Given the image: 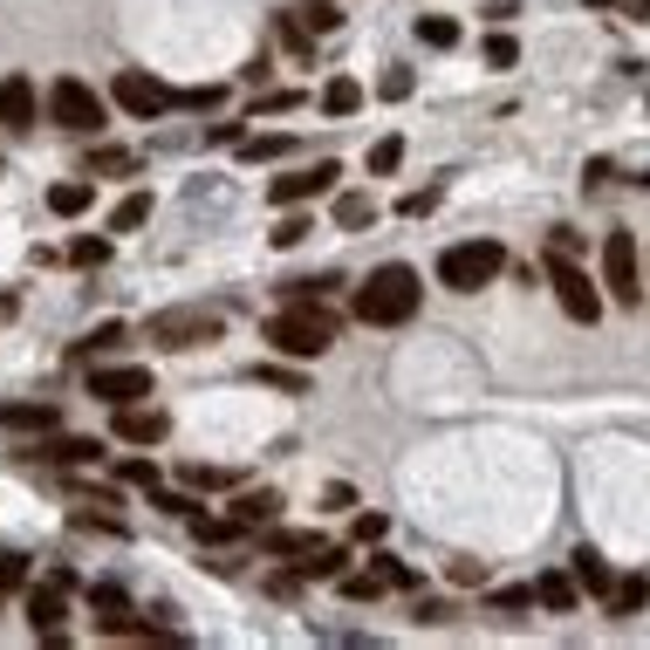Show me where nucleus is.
<instances>
[{
    "label": "nucleus",
    "mask_w": 650,
    "mask_h": 650,
    "mask_svg": "<svg viewBox=\"0 0 650 650\" xmlns=\"http://www.w3.org/2000/svg\"><path fill=\"white\" fill-rule=\"evenodd\" d=\"M418 302H425L418 268H404V260H383V268L356 288V322H370V329H398V322L418 316Z\"/></svg>",
    "instance_id": "obj_1"
},
{
    "label": "nucleus",
    "mask_w": 650,
    "mask_h": 650,
    "mask_svg": "<svg viewBox=\"0 0 650 650\" xmlns=\"http://www.w3.org/2000/svg\"><path fill=\"white\" fill-rule=\"evenodd\" d=\"M268 343L281 356H295V363H316L335 350V308L316 302H281V316H268Z\"/></svg>",
    "instance_id": "obj_2"
},
{
    "label": "nucleus",
    "mask_w": 650,
    "mask_h": 650,
    "mask_svg": "<svg viewBox=\"0 0 650 650\" xmlns=\"http://www.w3.org/2000/svg\"><path fill=\"white\" fill-rule=\"evenodd\" d=\"M500 268H507V247H500V240H459V247L438 253V288H452V295H480Z\"/></svg>",
    "instance_id": "obj_3"
},
{
    "label": "nucleus",
    "mask_w": 650,
    "mask_h": 650,
    "mask_svg": "<svg viewBox=\"0 0 650 650\" xmlns=\"http://www.w3.org/2000/svg\"><path fill=\"white\" fill-rule=\"evenodd\" d=\"M48 117H56L62 130H75V138H90V130H103L110 103H103L83 75H56V83H48Z\"/></svg>",
    "instance_id": "obj_4"
},
{
    "label": "nucleus",
    "mask_w": 650,
    "mask_h": 650,
    "mask_svg": "<svg viewBox=\"0 0 650 650\" xmlns=\"http://www.w3.org/2000/svg\"><path fill=\"white\" fill-rule=\"evenodd\" d=\"M226 322H220V308H158L151 316V343L158 350H199V343H213Z\"/></svg>",
    "instance_id": "obj_5"
},
{
    "label": "nucleus",
    "mask_w": 650,
    "mask_h": 650,
    "mask_svg": "<svg viewBox=\"0 0 650 650\" xmlns=\"http://www.w3.org/2000/svg\"><path fill=\"white\" fill-rule=\"evenodd\" d=\"M603 288H610V302H623V308L643 302V253H637V233H610V240H603Z\"/></svg>",
    "instance_id": "obj_6"
},
{
    "label": "nucleus",
    "mask_w": 650,
    "mask_h": 650,
    "mask_svg": "<svg viewBox=\"0 0 650 650\" xmlns=\"http://www.w3.org/2000/svg\"><path fill=\"white\" fill-rule=\"evenodd\" d=\"M548 288H555V302H562L576 322L603 316V295H595V281H589V268H582L576 253H548Z\"/></svg>",
    "instance_id": "obj_7"
},
{
    "label": "nucleus",
    "mask_w": 650,
    "mask_h": 650,
    "mask_svg": "<svg viewBox=\"0 0 650 650\" xmlns=\"http://www.w3.org/2000/svg\"><path fill=\"white\" fill-rule=\"evenodd\" d=\"M110 96H117V110H130L138 123H151V117H172V110H178V90H165L158 75H144V69H123Z\"/></svg>",
    "instance_id": "obj_8"
},
{
    "label": "nucleus",
    "mask_w": 650,
    "mask_h": 650,
    "mask_svg": "<svg viewBox=\"0 0 650 650\" xmlns=\"http://www.w3.org/2000/svg\"><path fill=\"white\" fill-rule=\"evenodd\" d=\"M90 398L96 404H144L151 398V370H144V363H96V370H90Z\"/></svg>",
    "instance_id": "obj_9"
},
{
    "label": "nucleus",
    "mask_w": 650,
    "mask_h": 650,
    "mask_svg": "<svg viewBox=\"0 0 650 650\" xmlns=\"http://www.w3.org/2000/svg\"><path fill=\"white\" fill-rule=\"evenodd\" d=\"M335 178H343V165H335V158H316V165H302V172H288V178H274L268 199H274V205H308V199L335 192Z\"/></svg>",
    "instance_id": "obj_10"
},
{
    "label": "nucleus",
    "mask_w": 650,
    "mask_h": 650,
    "mask_svg": "<svg viewBox=\"0 0 650 650\" xmlns=\"http://www.w3.org/2000/svg\"><path fill=\"white\" fill-rule=\"evenodd\" d=\"M165 432H172V418L158 404H117V438L123 446H158Z\"/></svg>",
    "instance_id": "obj_11"
},
{
    "label": "nucleus",
    "mask_w": 650,
    "mask_h": 650,
    "mask_svg": "<svg viewBox=\"0 0 650 650\" xmlns=\"http://www.w3.org/2000/svg\"><path fill=\"white\" fill-rule=\"evenodd\" d=\"M35 117H42L35 83H28V75H8V83H0V123H8V130H35Z\"/></svg>",
    "instance_id": "obj_12"
},
{
    "label": "nucleus",
    "mask_w": 650,
    "mask_h": 650,
    "mask_svg": "<svg viewBox=\"0 0 650 650\" xmlns=\"http://www.w3.org/2000/svg\"><path fill=\"white\" fill-rule=\"evenodd\" d=\"M62 589L69 582H42V589H28V623H35V637H48V643H56L62 637Z\"/></svg>",
    "instance_id": "obj_13"
},
{
    "label": "nucleus",
    "mask_w": 650,
    "mask_h": 650,
    "mask_svg": "<svg viewBox=\"0 0 650 650\" xmlns=\"http://www.w3.org/2000/svg\"><path fill=\"white\" fill-rule=\"evenodd\" d=\"M28 459H48V465H96L103 459V446H96V438H35V446H28Z\"/></svg>",
    "instance_id": "obj_14"
},
{
    "label": "nucleus",
    "mask_w": 650,
    "mask_h": 650,
    "mask_svg": "<svg viewBox=\"0 0 650 650\" xmlns=\"http://www.w3.org/2000/svg\"><path fill=\"white\" fill-rule=\"evenodd\" d=\"M274 513H281V493L274 486H247V493H233V520H240V528H274Z\"/></svg>",
    "instance_id": "obj_15"
},
{
    "label": "nucleus",
    "mask_w": 650,
    "mask_h": 650,
    "mask_svg": "<svg viewBox=\"0 0 650 650\" xmlns=\"http://www.w3.org/2000/svg\"><path fill=\"white\" fill-rule=\"evenodd\" d=\"M534 603L555 610V616H568V610L582 603V582L568 576V568H548V576H534Z\"/></svg>",
    "instance_id": "obj_16"
},
{
    "label": "nucleus",
    "mask_w": 650,
    "mask_h": 650,
    "mask_svg": "<svg viewBox=\"0 0 650 650\" xmlns=\"http://www.w3.org/2000/svg\"><path fill=\"white\" fill-rule=\"evenodd\" d=\"M62 425V411L56 404H0V432H56Z\"/></svg>",
    "instance_id": "obj_17"
},
{
    "label": "nucleus",
    "mask_w": 650,
    "mask_h": 650,
    "mask_svg": "<svg viewBox=\"0 0 650 650\" xmlns=\"http://www.w3.org/2000/svg\"><path fill=\"white\" fill-rule=\"evenodd\" d=\"M322 541L316 534H302V528H260V555H274V562H295V555H316Z\"/></svg>",
    "instance_id": "obj_18"
},
{
    "label": "nucleus",
    "mask_w": 650,
    "mask_h": 650,
    "mask_svg": "<svg viewBox=\"0 0 650 650\" xmlns=\"http://www.w3.org/2000/svg\"><path fill=\"white\" fill-rule=\"evenodd\" d=\"M568 576H576V582H582V595H610V589H616V576H610V562H603V555H595V548H576V555H568Z\"/></svg>",
    "instance_id": "obj_19"
},
{
    "label": "nucleus",
    "mask_w": 650,
    "mask_h": 650,
    "mask_svg": "<svg viewBox=\"0 0 650 650\" xmlns=\"http://www.w3.org/2000/svg\"><path fill=\"white\" fill-rule=\"evenodd\" d=\"M90 610H96V630H103V637H117L123 623H130L123 589H110V582H96V589H90Z\"/></svg>",
    "instance_id": "obj_20"
},
{
    "label": "nucleus",
    "mask_w": 650,
    "mask_h": 650,
    "mask_svg": "<svg viewBox=\"0 0 650 650\" xmlns=\"http://www.w3.org/2000/svg\"><path fill=\"white\" fill-rule=\"evenodd\" d=\"M90 199H96V178H62V186L48 192V213L75 220V213H90Z\"/></svg>",
    "instance_id": "obj_21"
},
{
    "label": "nucleus",
    "mask_w": 650,
    "mask_h": 650,
    "mask_svg": "<svg viewBox=\"0 0 650 650\" xmlns=\"http://www.w3.org/2000/svg\"><path fill=\"white\" fill-rule=\"evenodd\" d=\"M322 110L329 117H356L363 110V83H356V75H329V83H322Z\"/></svg>",
    "instance_id": "obj_22"
},
{
    "label": "nucleus",
    "mask_w": 650,
    "mask_h": 650,
    "mask_svg": "<svg viewBox=\"0 0 650 650\" xmlns=\"http://www.w3.org/2000/svg\"><path fill=\"white\" fill-rule=\"evenodd\" d=\"M335 226H343V233L377 226V199L370 192H335Z\"/></svg>",
    "instance_id": "obj_23"
},
{
    "label": "nucleus",
    "mask_w": 650,
    "mask_h": 650,
    "mask_svg": "<svg viewBox=\"0 0 650 650\" xmlns=\"http://www.w3.org/2000/svg\"><path fill=\"white\" fill-rule=\"evenodd\" d=\"M295 568H302L308 582H343L350 576V548H316V555H302Z\"/></svg>",
    "instance_id": "obj_24"
},
{
    "label": "nucleus",
    "mask_w": 650,
    "mask_h": 650,
    "mask_svg": "<svg viewBox=\"0 0 650 650\" xmlns=\"http://www.w3.org/2000/svg\"><path fill=\"white\" fill-rule=\"evenodd\" d=\"M288 151H295V138H288V130H253V138H240V158H247V165L288 158Z\"/></svg>",
    "instance_id": "obj_25"
},
{
    "label": "nucleus",
    "mask_w": 650,
    "mask_h": 650,
    "mask_svg": "<svg viewBox=\"0 0 650 650\" xmlns=\"http://www.w3.org/2000/svg\"><path fill=\"white\" fill-rule=\"evenodd\" d=\"M603 603H610V616H637V610L650 603V582H643V576H616V589L603 595Z\"/></svg>",
    "instance_id": "obj_26"
},
{
    "label": "nucleus",
    "mask_w": 650,
    "mask_h": 650,
    "mask_svg": "<svg viewBox=\"0 0 650 650\" xmlns=\"http://www.w3.org/2000/svg\"><path fill=\"white\" fill-rule=\"evenodd\" d=\"M335 589H343V603H377V595H383L390 582L377 576V568H350V576L335 582Z\"/></svg>",
    "instance_id": "obj_27"
},
{
    "label": "nucleus",
    "mask_w": 650,
    "mask_h": 650,
    "mask_svg": "<svg viewBox=\"0 0 650 650\" xmlns=\"http://www.w3.org/2000/svg\"><path fill=\"white\" fill-rule=\"evenodd\" d=\"M192 534L205 541V548H226V541H240L253 528H240V520H213V513H192Z\"/></svg>",
    "instance_id": "obj_28"
},
{
    "label": "nucleus",
    "mask_w": 650,
    "mask_h": 650,
    "mask_svg": "<svg viewBox=\"0 0 650 650\" xmlns=\"http://www.w3.org/2000/svg\"><path fill=\"white\" fill-rule=\"evenodd\" d=\"M151 220V192H130V199H117V213H110V233H138Z\"/></svg>",
    "instance_id": "obj_29"
},
{
    "label": "nucleus",
    "mask_w": 650,
    "mask_h": 650,
    "mask_svg": "<svg viewBox=\"0 0 650 650\" xmlns=\"http://www.w3.org/2000/svg\"><path fill=\"white\" fill-rule=\"evenodd\" d=\"M418 42L425 48H452L459 42V21L452 14H418Z\"/></svg>",
    "instance_id": "obj_30"
},
{
    "label": "nucleus",
    "mask_w": 650,
    "mask_h": 650,
    "mask_svg": "<svg viewBox=\"0 0 650 650\" xmlns=\"http://www.w3.org/2000/svg\"><path fill=\"white\" fill-rule=\"evenodd\" d=\"M274 35H281V48H288V56H302V62H308V21H302V14H281V21H274Z\"/></svg>",
    "instance_id": "obj_31"
},
{
    "label": "nucleus",
    "mask_w": 650,
    "mask_h": 650,
    "mask_svg": "<svg viewBox=\"0 0 650 650\" xmlns=\"http://www.w3.org/2000/svg\"><path fill=\"white\" fill-rule=\"evenodd\" d=\"M123 343V322H103L96 335H83V343H75V363H90V356H103V350H117Z\"/></svg>",
    "instance_id": "obj_32"
},
{
    "label": "nucleus",
    "mask_w": 650,
    "mask_h": 650,
    "mask_svg": "<svg viewBox=\"0 0 650 650\" xmlns=\"http://www.w3.org/2000/svg\"><path fill=\"white\" fill-rule=\"evenodd\" d=\"M308 35H335V28H343V8H335V0H308Z\"/></svg>",
    "instance_id": "obj_33"
},
{
    "label": "nucleus",
    "mask_w": 650,
    "mask_h": 650,
    "mask_svg": "<svg viewBox=\"0 0 650 650\" xmlns=\"http://www.w3.org/2000/svg\"><path fill=\"white\" fill-rule=\"evenodd\" d=\"M398 165H404V138H377V144H370V178L398 172Z\"/></svg>",
    "instance_id": "obj_34"
},
{
    "label": "nucleus",
    "mask_w": 650,
    "mask_h": 650,
    "mask_svg": "<svg viewBox=\"0 0 650 650\" xmlns=\"http://www.w3.org/2000/svg\"><path fill=\"white\" fill-rule=\"evenodd\" d=\"M370 568H377V576H383L390 589H418V568H404L398 555H370Z\"/></svg>",
    "instance_id": "obj_35"
},
{
    "label": "nucleus",
    "mask_w": 650,
    "mask_h": 650,
    "mask_svg": "<svg viewBox=\"0 0 650 650\" xmlns=\"http://www.w3.org/2000/svg\"><path fill=\"white\" fill-rule=\"evenodd\" d=\"M308 233H316V220H308V213H295V205H288V220L274 226V247H302Z\"/></svg>",
    "instance_id": "obj_36"
},
{
    "label": "nucleus",
    "mask_w": 650,
    "mask_h": 650,
    "mask_svg": "<svg viewBox=\"0 0 650 650\" xmlns=\"http://www.w3.org/2000/svg\"><path fill=\"white\" fill-rule=\"evenodd\" d=\"M117 480H123V486H144V493H151V486H158V459H123V465H117Z\"/></svg>",
    "instance_id": "obj_37"
},
{
    "label": "nucleus",
    "mask_w": 650,
    "mask_h": 650,
    "mask_svg": "<svg viewBox=\"0 0 650 650\" xmlns=\"http://www.w3.org/2000/svg\"><path fill=\"white\" fill-rule=\"evenodd\" d=\"M493 610H500V616L534 610V582H520V589H493Z\"/></svg>",
    "instance_id": "obj_38"
},
{
    "label": "nucleus",
    "mask_w": 650,
    "mask_h": 650,
    "mask_svg": "<svg viewBox=\"0 0 650 650\" xmlns=\"http://www.w3.org/2000/svg\"><path fill=\"white\" fill-rule=\"evenodd\" d=\"M520 62V42L513 35H486V69H513Z\"/></svg>",
    "instance_id": "obj_39"
},
{
    "label": "nucleus",
    "mask_w": 650,
    "mask_h": 650,
    "mask_svg": "<svg viewBox=\"0 0 650 650\" xmlns=\"http://www.w3.org/2000/svg\"><path fill=\"white\" fill-rule=\"evenodd\" d=\"M151 507H165V513H178V520H192V513H199L192 493H165V486H151Z\"/></svg>",
    "instance_id": "obj_40"
},
{
    "label": "nucleus",
    "mask_w": 650,
    "mask_h": 650,
    "mask_svg": "<svg viewBox=\"0 0 650 650\" xmlns=\"http://www.w3.org/2000/svg\"><path fill=\"white\" fill-rule=\"evenodd\" d=\"M411 90H418V75H411V69H383V83H377V96H390V103H404Z\"/></svg>",
    "instance_id": "obj_41"
},
{
    "label": "nucleus",
    "mask_w": 650,
    "mask_h": 650,
    "mask_svg": "<svg viewBox=\"0 0 650 650\" xmlns=\"http://www.w3.org/2000/svg\"><path fill=\"white\" fill-rule=\"evenodd\" d=\"M69 260H75V268H103V260H110V240H75Z\"/></svg>",
    "instance_id": "obj_42"
},
{
    "label": "nucleus",
    "mask_w": 650,
    "mask_h": 650,
    "mask_svg": "<svg viewBox=\"0 0 650 650\" xmlns=\"http://www.w3.org/2000/svg\"><path fill=\"white\" fill-rule=\"evenodd\" d=\"M253 377H260V383H274V390H295V398H302V390H308V383H302L295 370H274V363H260V370H253Z\"/></svg>",
    "instance_id": "obj_43"
},
{
    "label": "nucleus",
    "mask_w": 650,
    "mask_h": 650,
    "mask_svg": "<svg viewBox=\"0 0 650 650\" xmlns=\"http://www.w3.org/2000/svg\"><path fill=\"white\" fill-rule=\"evenodd\" d=\"M186 486L192 493H213V486H226V473H220V465H186Z\"/></svg>",
    "instance_id": "obj_44"
},
{
    "label": "nucleus",
    "mask_w": 650,
    "mask_h": 650,
    "mask_svg": "<svg viewBox=\"0 0 650 650\" xmlns=\"http://www.w3.org/2000/svg\"><path fill=\"white\" fill-rule=\"evenodd\" d=\"M295 103H302V90H268L260 96V117H281V110H295Z\"/></svg>",
    "instance_id": "obj_45"
},
{
    "label": "nucleus",
    "mask_w": 650,
    "mask_h": 650,
    "mask_svg": "<svg viewBox=\"0 0 650 650\" xmlns=\"http://www.w3.org/2000/svg\"><path fill=\"white\" fill-rule=\"evenodd\" d=\"M432 205H438V192L425 186V192H404V205H398V213H404V220H425V213H432Z\"/></svg>",
    "instance_id": "obj_46"
},
{
    "label": "nucleus",
    "mask_w": 650,
    "mask_h": 650,
    "mask_svg": "<svg viewBox=\"0 0 650 650\" xmlns=\"http://www.w3.org/2000/svg\"><path fill=\"white\" fill-rule=\"evenodd\" d=\"M21 582H28V562H21V555H0V589H21Z\"/></svg>",
    "instance_id": "obj_47"
},
{
    "label": "nucleus",
    "mask_w": 650,
    "mask_h": 650,
    "mask_svg": "<svg viewBox=\"0 0 650 650\" xmlns=\"http://www.w3.org/2000/svg\"><path fill=\"white\" fill-rule=\"evenodd\" d=\"M383 528H390L383 513H356V541H363V548H370V541H383Z\"/></svg>",
    "instance_id": "obj_48"
},
{
    "label": "nucleus",
    "mask_w": 650,
    "mask_h": 650,
    "mask_svg": "<svg viewBox=\"0 0 650 650\" xmlns=\"http://www.w3.org/2000/svg\"><path fill=\"white\" fill-rule=\"evenodd\" d=\"M96 172H130V151H96V158H90V178Z\"/></svg>",
    "instance_id": "obj_49"
},
{
    "label": "nucleus",
    "mask_w": 650,
    "mask_h": 650,
    "mask_svg": "<svg viewBox=\"0 0 650 650\" xmlns=\"http://www.w3.org/2000/svg\"><path fill=\"white\" fill-rule=\"evenodd\" d=\"M411 616H418V623H452L459 610L452 603H425V595H418V610H411Z\"/></svg>",
    "instance_id": "obj_50"
},
{
    "label": "nucleus",
    "mask_w": 650,
    "mask_h": 650,
    "mask_svg": "<svg viewBox=\"0 0 650 650\" xmlns=\"http://www.w3.org/2000/svg\"><path fill=\"white\" fill-rule=\"evenodd\" d=\"M548 253H582V233H568V226H555V233H548Z\"/></svg>",
    "instance_id": "obj_51"
},
{
    "label": "nucleus",
    "mask_w": 650,
    "mask_h": 650,
    "mask_svg": "<svg viewBox=\"0 0 650 650\" xmlns=\"http://www.w3.org/2000/svg\"><path fill=\"white\" fill-rule=\"evenodd\" d=\"M322 507H329V513H343V507H356V493H350V486H343V480H335V486H329V493H322Z\"/></svg>",
    "instance_id": "obj_52"
},
{
    "label": "nucleus",
    "mask_w": 650,
    "mask_h": 650,
    "mask_svg": "<svg viewBox=\"0 0 650 650\" xmlns=\"http://www.w3.org/2000/svg\"><path fill=\"white\" fill-rule=\"evenodd\" d=\"M452 582L473 589V582H486V568H480V562H452Z\"/></svg>",
    "instance_id": "obj_53"
},
{
    "label": "nucleus",
    "mask_w": 650,
    "mask_h": 650,
    "mask_svg": "<svg viewBox=\"0 0 650 650\" xmlns=\"http://www.w3.org/2000/svg\"><path fill=\"white\" fill-rule=\"evenodd\" d=\"M623 14H630V21H650V0H623Z\"/></svg>",
    "instance_id": "obj_54"
},
{
    "label": "nucleus",
    "mask_w": 650,
    "mask_h": 650,
    "mask_svg": "<svg viewBox=\"0 0 650 650\" xmlns=\"http://www.w3.org/2000/svg\"><path fill=\"white\" fill-rule=\"evenodd\" d=\"M589 8H616V0H589Z\"/></svg>",
    "instance_id": "obj_55"
},
{
    "label": "nucleus",
    "mask_w": 650,
    "mask_h": 650,
    "mask_svg": "<svg viewBox=\"0 0 650 650\" xmlns=\"http://www.w3.org/2000/svg\"><path fill=\"white\" fill-rule=\"evenodd\" d=\"M0 172H8V165H0Z\"/></svg>",
    "instance_id": "obj_56"
}]
</instances>
